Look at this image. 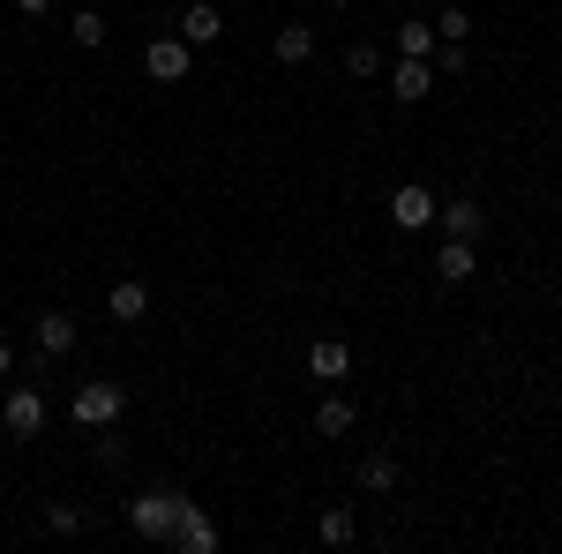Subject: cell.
Masks as SVG:
<instances>
[{
	"mask_svg": "<svg viewBox=\"0 0 562 554\" xmlns=\"http://www.w3.org/2000/svg\"><path fill=\"white\" fill-rule=\"evenodd\" d=\"M473 270H480V240H442V248H435V278H442V285H465Z\"/></svg>",
	"mask_w": 562,
	"mask_h": 554,
	"instance_id": "cell-10",
	"label": "cell"
},
{
	"mask_svg": "<svg viewBox=\"0 0 562 554\" xmlns=\"http://www.w3.org/2000/svg\"><path fill=\"white\" fill-rule=\"evenodd\" d=\"M352 427H360L352 397H323V405H315V434H323V442H338V434H352Z\"/></svg>",
	"mask_w": 562,
	"mask_h": 554,
	"instance_id": "cell-17",
	"label": "cell"
},
{
	"mask_svg": "<svg viewBox=\"0 0 562 554\" xmlns=\"http://www.w3.org/2000/svg\"><path fill=\"white\" fill-rule=\"evenodd\" d=\"M8 375H15V338L0 330V383H8Z\"/></svg>",
	"mask_w": 562,
	"mask_h": 554,
	"instance_id": "cell-25",
	"label": "cell"
},
{
	"mask_svg": "<svg viewBox=\"0 0 562 554\" xmlns=\"http://www.w3.org/2000/svg\"><path fill=\"white\" fill-rule=\"evenodd\" d=\"M390 487H397V457L390 450H368L360 457V495H390Z\"/></svg>",
	"mask_w": 562,
	"mask_h": 554,
	"instance_id": "cell-18",
	"label": "cell"
},
{
	"mask_svg": "<svg viewBox=\"0 0 562 554\" xmlns=\"http://www.w3.org/2000/svg\"><path fill=\"white\" fill-rule=\"evenodd\" d=\"M38 352H45V360H60V352H76V315H60V307H45V315H38Z\"/></svg>",
	"mask_w": 562,
	"mask_h": 554,
	"instance_id": "cell-15",
	"label": "cell"
},
{
	"mask_svg": "<svg viewBox=\"0 0 562 554\" xmlns=\"http://www.w3.org/2000/svg\"><path fill=\"white\" fill-rule=\"evenodd\" d=\"M38 524H45V532H60V540H76V532H83L90 517L76 510V502H45V510H38Z\"/></svg>",
	"mask_w": 562,
	"mask_h": 554,
	"instance_id": "cell-21",
	"label": "cell"
},
{
	"mask_svg": "<svg viewBox=\"0 0 562 554\" xmlns=\"http://www.w3.org/2000/svg\"><path fill=\"white\" fill-rule=\"evenodd\" d=\"M180 510H188V495H173V487H143V495L128 502V532H135V540H150V547H173Z\"/></svg>",
	"mask_w": 562,
	"mask_h": 554,
	"instance_id": "cell-1",
	"label": "cell"
},
{
	"mask_svg": "<svg viewBox=\"0 0 562 554\" xmlns=\"http://www.w3.org/2000/svg\"><path fill=\"white\" fill-rule=\"evenodd\" d=\"M270 53H278V68H307V60H315V31H307V23H278Z\"/></svg>",
	"mask_w": 562,
	"mask_h": 554,
	"instance_id": "cell-13",
	"label": "cell"
},
{
	"mask_svg": "<svg viewBox=\"0 0 562 554\" xmlns=\"http://www.w3.org/2000/svg\"><path fill=\"white\" fill-rule=\"evenodd\" d=\"M180 38L188 45H217L225 38V15H217L211 0H188V8H180Z\"/></svg>",
	"mask_w": 562,
	"mask_h": 554,
	"instance_id": "cell-12",
	"label": "cell"
},
{
	"mask_svg": "<svg viewBox=\"0 0 562 554\" xmlns=\"http://www.w3.org/2000/svg\"><path fill=\"white\" fill-rule=\"evenodd\" d=\"M98 465H105V472H128V442H121V434H105V442H98Z\"/></svg>",
	"mask_w": 562,
	"mask_h": 554,
	"instance_id": "cell-24",
	"label": "cell"
},
{
	"mask_svg": "<svg viewBox=\"0 0 562 554\" xmlns=\"http://www.w3.org/2000/svg\"><path fill=\"white\" fill-rule=\"evenodd\" d=\"M217 540H225V532H217V517L203 510V502H188L180 524H173V547L180 554H217Z\"/></svg>",
	"mask_w": 562,
	"mask_h": 554,
	"instance_id": "cell-7",
	"label": "cell"
},
{
	"mask_svg": "<svg viewBox=\"0 0 562 554\" xmlns=\"http://www.w3.org/2000/svg\"><path fill=\"white\" fill-rule=\"evenodd\" d=\"M315 540H323V547H352V540H360L352 502H323V510H315Z\"/></svg>",
	"mask_w": 562,
	"mask_h": 554,
	"instance_id": "cell-11",
	"label": "cell"
},
{
	"mask_svg": "<svg viewBox=\"0 0 562 554\" xmlns=\"http://www.w3.org/2000/svg\"><path fill=\"white\" fill-rule=\"evenodd\" d=\"M390 45H397L405 60H435V45H442V38H435V23L413 15V23H397V38H390Z\"/></svg>",
	"mask_w": 562,
	"mask_h": 554,
	"instance_id": "cell-19",
	"label": "cell"
},
{
	"mask_svg": "<svg viewBox=\"0 0 562 554\" xmlns=\"http://www.w3.org/2000/svg\"><path fill=\"white\" fill-rule=\"evenodd\" d=\"M307 375H315V383H346L352 375V344L346 338H315L307 344Z\"/></svg>",
	"mask_w": 562,
	"mask_h": 554,
	"instance_id": "cell-9",
	"label": "cell"
},
{
	"mask_svg": "<svg viewBox=\"0 0 562 554\" xmlns=\"http://www.w3.org/2000/svg\"><path fill=\"white\" fill-rule=\"evenodd\" d=\"M68 38L83 45V53H98V45L113 38V23H105V8H98V0H83V8L68 15Z\"/></svg>",
	"mask_w": 562,
	"mask_h": 554,
	"instance_id": "cell-16",
	"label": "cell"
},
{
	"mask_svg": "<svg viewBox=\"0 0 562 554\" xmlns=\"http://www.w3.org/2000/svg\"><path fill=\"white\" fill-rule=\"evenodd\" d=\"M383 83H390V98H397V105H420V98L435 90V60H405V53H397V68H390Z\"/></svg>",
	"mask_w": 562,
	"mask_h": 554,
	"instance_id": "cell-8",
	"label": "cell"
},
{
	"mask_svg": "<svg viewBox=\"0 0 562 554\" xmlns=\"http://www.w3.org/2000/svg\"><path fill=\"white\" fill-rule=\"evenodd\" d=\"M435 68H442V76H465V68H473V53H465V45H435Z\"/></svg>",
	"mask_w": 562,
	"mask_h": 554,
	"instance_id": "cell-23",
	"label": "cell"
},
{
	"mask_svg": "<svg viewBox=\"0 0 562 554\" xmlns=\"http://www.w3.org/2000/svg\"><path fill=\"white\" fill-rule=\"evenodd\" d=\"M143 76H150V83H188V76H195V45L180 38V31L150 38L143 45Z\"/></svg>",
	"mask_w": 562,
	"mask_h": 554,
	"instance_id": "cell-3",
	"label": "cell"
},
{
	"mask_svg": "<svg viewBox=\"0 0 562 554\" xmlns=\"http://www.w3.org/2000/svg\"><path fill=\"white\" fill-rule=\"evenodd\" d=\"M346 76H352V83H375V76H383V45L352 38V45H346Z\"/></svg>",
	"mask_w": 562,
	"mask_h": 554,
	"instance_id": "cell-20",
	"label": "cell"
},
{
	"mask_svg": "<svg viewBox=\"0 0 562 554\" xmlns=\"http://www.w3.org/2000/svg\"><path fill=\"white\" fill-rule=\"evenodd\" d=\"M323 8H352V0H323Z\"/></svg>",
	"mask_w": 562,
	"mask_h": 554,
	"instance_id": "cell-27",
	"label": "cell"
},
{
	"mask_svg": "<svg viewBox=\"0 0 562 554\" xmlns=\"http://www.w3.org/2000/svg\"><path fill=\"white\" fill-rule=\"evenodd\" d=\"M435 203H442V195H435L428 180H405V188H390V225H397V233H428Z\"/></svg>",
	"mask_w": 562,
	"mask_h": 554,
	"instance_id": "cell-4",
	"label": "cell"
},
{
	"mask_svg": "<svg viewBox=\"0 0 562 554\" xmlns=\"http://www.w3.org/2000/svg\"><path fill=\"white\" fill-rule=\"evenodd\" d=\"M45 420H53V405H45L38 383H15L8 397H0V434H15V442H38Z\"/></svg>",
	"mask_w": 562,
	"mask_h": 554,
	"instance_id": "cell-2",
	"label": "cell"
},
{
	"mask_svg": "<svg viewBox=\"0 0 562 554\" xmlns=\"http://www.w3.org/2000/svg\"><path fill=\"white\" fill-rule=\"evenodd\" d=\"M105 315H113V323H143V315H150V285H143V278H121V285L105 293Z\"/></svg>",
	"mask_w": 562,
	"mask_h": 554,
	"instance_id": "cell-14",
	"label": "cell"
},
{
	"mask_svg": "<svg viewBox=\"0 0 562 554\" xmlns=\"http://www.w3.org/2000/svg\"><path fill=\"white\" fill-rule=\"evenodd\" d=\"M68 412H76V427H113L121 412H128V389H121V383H83Z\"/></svg>",
	"mask_w": 562,
	"mask_h": 554,
	"instance_id": "cell-5",
	"label": "cell"
},
{
	"mask_svg": "<svg viewBox=\"0 0 562 554\" xmlns=\"http://www.w3.org/2000/svg\"><path fill=\"white\" fill-rule=\"evenodd\" d=\"M435 225H442V240H480L487 233V211H480V195H442L435 203Z\"/></svg>",
	"mask_w": 562,
	"mask_h": 554,
	"instance_id": "cell-6",
	"label": "cell"
},
{
	"mask_svg": "<svg viewBox=\"0 0 562 554\" xmlns=\"http://www.w3.org/2000/svg\"><path fill=\"white\" fill-rule=\"evenodd\" d=\"M435 38L465 45V38H473V8H442V15H435Z\"/></svg>",
	"mask_w": 562,
	"mask_h": 554,
	"instance_id": "cell-22",
	"label": "cell"
},
{
	"mask_svg": "<svg viewBox=\"0 0 562 554\" xmlns=\"http://www.w3.org/2000/svg\"><path fill=\"white\" fill-rule=\"evenodd\" d=\"M15 8H23V15H53L60 0H15Z\"/></svg>",
	"mask_w": 562,
	"mask_h": 554,
	"instance_id": "cell-26",
	"label": "cell"
}]
</instances>
